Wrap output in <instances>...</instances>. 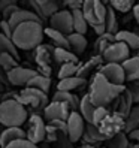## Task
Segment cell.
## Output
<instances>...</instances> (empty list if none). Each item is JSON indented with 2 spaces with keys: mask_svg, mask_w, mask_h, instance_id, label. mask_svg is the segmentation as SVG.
<instances>
[{
  "mask_svg": "<svg viewBox=\"0 0 139 148\" xmlns=\"http://www.w3.org/2000/svg\"><path fill=\"white\" fill-rule=\"evenodd\" d=\"M82 0H66V2L63 3L64 6H67V11H81L82 9Z\"/></svg>",
  "mask_w": 139,
  "mask_h": 148,
  "instance_id": "42",
  "label": "cell"
},
{
  "mask_svg": "<svg viewBox=\"0 0 139 148\" xmlns=\"http://www.w3.org/2000/svg\"><path fill=\"white\" fill-rule=\"evenodd\" d=\"M2 91H3V84L0 82V94H2Z\"/></svg>",
  "mask_w": 139,
  "mask_h": 148,
  "instance_id": "51",
  "label": "cell"
},
{
  "mask_svg": "<svg viewBox=\"0 0 139 148\" xmlns=\"http://www.w3.org/2000/svg\"><path fill=\"white\" fill-rule=\"evenodd\" d=\"M91 29L94 30V33H96L97 36H102V34H105V33H106V30H105V25H103V24H100V25H93Z\"/></svg>",
  "mask_w": 139,
  "mask_h": 148,
  "instance_id": "45",
  "label": "cell"
},
{
  "mask_svg": "<svg viewBox=\"0 0 139 148\" xmlns=\"http://www.w3.org/2000/svg\"><path fill=\"white\" fill-rule=\"evenodd\" d=\"M117 20H118V18H117V15H115V11L108 5L105 23H103L106 33H109V34H117V33H118V21H117Z\"/></svg>",
  "mask_w": 139,
  "mask_h": 148,
  "instance_id": "31",
  "label": "cell"
},
{
  "mask_svg": "<svg viewBox=\"0 0 139 148\" xmlns=\"http://www.w3.org/2000/svg\"><path fill=\"white\" fill-rule=\"evenodd\" d=\"M139 129V106L135 105L130 111V114L126 117L124 120V130L123 132L126 135H129L130 132H133V130Z\"/></svg>",
  "mask_w": 139,
  "mask_h": 148,
  "instance_id": "30",
  "label": "cell"
},
{
  "mask_svg": "<svg viewBox=\"0 0 139 148\" xmlns=\"http://www.w3.org/2000/svg\"><path fill=\"white\" fill-rule=\"evenodd\" d=\"M85 121L81 117V114L78 111H72L66 121V127H67V138L71 142H78L82 139L84 130H85Z\"/></svg>",
  "mask_w": 139,
  "mask_h": 148,
  "instance_id": "11",
  "label": "cell"
},
{
  "mask_svg": "<svg viewBox=\"0 0 139 148\" xmlns=\"http://www.w3.org/2000/svg\"><path fill=\"white\" fill-rule=\"evenodd\" d=\"M138 106H139V105H138Z\"/></svg>",
  "mask_w": 139,
  "mask_h": 148,
  "instance_id": "55",
  "label": "cell"
},
{
  "mask_svg": "<svg viewBox=\"0 0 139 148\" xmlns=\"http://www.w3.org/2000/svg\"><path fill=\"white\" fill-rule=\"evenodd\" d=\"M0 82L8 84V73L3 71V69H0Z\"/></svg>",
  "mask_w": 139,
  "mask_h": 148,
  "instance_id": "48",
  "label": "cell"
},
{
  "mask_svg": "<svg viewBox=\"0 0 139 148\" xmlns=\"http://www.w3.org/2000/svg\"><path fill=\"white\" fill-rule=\"evenodd\" d=\"M54 54V47L48 43H42L34 49V62L40 67V75L49 76L51 75V60Z\"/></svg>",
  "mask_w": 139,
  "mask_h": 148,
  "instance_id": "10",
  "label": "cell"
},
{
  "mask_svg": "<svg viewBox=\"0 0 139 148\" xmlns=\"http://www.w3.org/2000/svg\"><path fill=\"white\" fill-rule=\"evenodd\" d=\"M12 3H14L12 0H0V14H2L6 8L9 6V5H12Z\"/></svg>",
  "mask_w": 139,
  "mask_h": 148,
  "instance_id": "46",
  "label": "cell"
},
{
  "mask_svg": "<svg viewBox=\"0 0 139 148\" xmlns=\"http://www.w3.org/2000/svg\"><path fill=\"white\" fill-rule=\"evenodd\" d=\"M0 33L3 34V36H6V38H9V39H12V29H11V25H9V23L8 21H5V20H2V23H0Z\"/></svg>",
  "mask_w": 139,
  "mask_h": 148,
  "instance_id": "43",
  "label": "cell"
},
{
  "mask_svg": "<svg viewBox=\"0 0 139 148\" xmlns=\"http://www.w3.org/2000/svg\"><path fill=\"white\" fill-rule=\"evenodd\" d=\"M130 145V141H129V136L121 132L118 135H115L114 138H109L105 141V147L103 148H127Z\"/></svg>",
  "mask_w": 139,
  "mask_h": 148,
  "instance_id": "33",
  "label": "cell"
},
{
  "mask_svg": "<svg viewBox=\"0 0 139 148\" xmlns=\"http://www.w3.org/2000/svg\"><path fill=\"white\" fill-rule=\"evenodd\" d=\"M132 14H133V18L136 20V23L139 24V3H136L132 9Z\"/></svg>",
  "mask_w": 139,
  "mask_h": 148,
  "instance_id": "47",
  "label": "cell"
},
{
  "mask_svg": "<svg viewBox=\"0 0 139 148\" xmlns=\"http://www.w3.org/2000/svg\"><path fill=\"white\" fill-rule=\"evenodd\" d=\"M78 148H97V147H93V145H81V147H78Z\"/></svg>",
  "mask_w": 139,
  "mask_h": 148,
  "instance_id": "50",
  "label": "cell"
},
{
  "mask_svg": "<svg viewBox=\"0 0 139 148\" xmlns=\"http://www.w3.org/2000/svg\"><path fill=\"white\" fill-rule=\"evenodd\" d=\"M133 84H135V85H138V87H139V81H136V82H133Z\"/></svg>",
  "mask_w": 139,
  "mask_h": 148,
  "instance_id": "52",
  "label": "cell"
},
{
  "mask_svg": "<svg viewBox=\"0 0 139 148\" xmlns=\"http://www.w3.org/2000/svg\"><path fill=\"white\" fill-rule=\"evenodd\" d=\"M71 108H69L66 103H60V102H53L51 100L48 105L43 109V118H45L48 123L51 121H67L69 115H71Z\"/></svg>",
  "mask_w": 139,
  "mask_h": 148,
  "instance_id": "12",
  "label": "cell"
},
{
  "mask_svg": "<svg viewBox=\"0 0 139 148\" xmlns=\"http://www.w3.org/2000/svg\"><path fill=\"white\" fill-rule=\"evenodd\" d=\"M18 9H20V6L16 5L15 2H14L12 5H9V6H8V8H6V9H5V11H3L2 14H0V15H2V20L8 21V20H9L11 16H12V15H14V14H15L16 11H18Z\"/></svg>",
  "mask_w": 139,
  "mask_h": 148,
  "instance_id": "40",
  "label": "cell"
},
{
  "mask_svg": "<svg viewBox=\"0 0 139 148\" xmlns=\"http://www.w3.org/2000/svg\"><path fill=\"white\" fill-rule=\"evenodd\" d=\"M0 23H2V15H0Z\"/></svg>",
  "mask_w": 139,
  "mask_h": 148,
  "instance_id": "54",
  "label": "cell"
},
{
  "mask_svg": "<svg viewBox=\"0 0 139 148\" xmlns=\"http://www.w3.org/2000/svg\"><path fill=\"white\" fill-rule=\"evenodd\" d=\"M115 40L126 43L129 49H139V34H136L135 32L118 30V33L115 34Z\"/></svg>",
  "mask_w": 139,
  "mask_h": 148,
  "instance_id": "24",
  "label": "cell"
},
{
  "mask_svg": "<svg viewBox=\"0 0 139 148\" xmlns=\"http://www.w3.org/2000/svg\"><path fill=\"white\" fill-rule=\"evenodd\" d=\"M33 6V12L43 21L45 18H51L54 14L60 11V3L54 0H31L29 2Z\"/></svg>",
  "mask_w": 139,
  "mask_h": 148,
  "instance_id": "15",
  "label": "cell"
},
{
  "mask_svg": "<svg viewBox=\"0 0 139 148\" xmlns=\"http://www.w3.org/2000/svg\"><path fill=\"white\" fill-rule=\"evenodd\" d=\"M34 75H38V72L33 71V69L16 66L15 69L8 72V84L15 85V87H23V85L25 87Z\"/></svg>",
  "mask_w": 139,
  "mask_h": 148,
  "instance_id": "14",
  "label": "cell"
},
{
  "mask_svg": "<svg viewBox=\"0 0 139 148\" xmlns=\"http://www.w3.org/2000/svg\"><path fill=\"white\" fill-rule=\"evenodd\" d=\"M49 29H54L60 33L69 34L73 33V20H72V12L67 9H60L57 14H54L49 18Z\"/></svg>",
  "mask_w": 139,
  "mask_h": 148,
  "instance_id": "9",
  "label": "cell"
},
{
  "mask_svg": "<svg viewBox=\"0 0 139 148\" xmlns=\"http://www.w3.org/2000/svg\"><path fill=\"white\" fill-rule=\"evenodd\" d=\"M67 42H69V49L76 56V54H82L84 51L87 49V38L82 36V34H78V33H72L67 36Z\"/></svg>",
  "mask_w": 139,
  "mask_h": 148,
  "instance_id": "22",
  "label": "cell"
},
{
  "mask_svg": "<svg viewBox=\"0 0 139 148\" xmlns=\"http://www.w3.org/2000/svg\"><path fill=\"white\" fill-rule=\"evenodd\" d=\"M126 91V85H114L111 84L103 75L99 72L94 73L91 84H90V90H88V97L91 103L96 108H108L114 103L121 94Z\"/></svg>",
  "mask_w": 139,
  "mask_h": 148,
  "instance_id": "1",
  "label": "cell"
},
{
  "mask_svg": "<svg viewBox=\"0 0 139 148\" xmlns=\"http://www.w3.org/2000/svg\"><path fill=\"white\" fill-rule=\"evenodd\" d=\"M106 8L108 5L100 2V0H84L81 12L88 25L93 27V25H100L105 23Z\"/></svg>",
  "mask_w": 139,
  "mask_h": 148,
  "instance_id": "5",
  "label": "cell"
},
{
  "mask_svg": "<svg viewBox=\"0 0 139 148\" xmlns=\"http://www.w3.org/2000/svg\"><path fill=\"white\" fill-rule=\"evenodd\" d=\"M3 102V99H2V94H0V103H2Z\"/></svg>",
  "mask_w": 139,
  "mask_h": 148,
  "instance_id": "53",
  "label": "cell"
},
{
  "mask_svg": "<svg viewBox=\"0 0 139 148\" xmlns=\"http://www.w3.org/2000/svg\"><path fill=\"white\" fill-rule=\"evenodd\" d=\"M127 148H139V144H135V142H133V144H130Z\"/></svg>",
  "mask_w": 139,
  "mask_h": 148,
  "instance_id": "49",
  "label": "cell"
},
{
  "mask_svg": "<svg viewBox=\"0 0 139 148\" xmlns=\"http://www.w3.org/2000/svg\"><path fill=\"white\" fill-rule=\"evenodd\" d=\"M43 34L51 40V45L54 48H63V49H69V42H67V36L63 33H60L54 29H43Z\"/></svg>",
  "mask_w": 139,
  "mask_h": 148,
  "instance_id": "20",
  "label": "cell"
},
{
  "mask_svg": "<svg viewBox=\"0 0 139 148\" xmlns=\"http://www.w3.org/2000/svg\"><path fill=\"white\" fill-rule=\"evenodd\" d=\"M47 136V124L43 118L38 114H33L27 120V130H25V139L31 144L38 145Z\"/></svg>",
  "mask_w": 139,
  "mask_h": 148,
  "instance_id": "6",
  "label": "cell"
},
{
  "mask_svg": "<svg viewBox=\"0 0 139 148\" xmlns=\"http://www.w3.org/2000/svg\"><path fill=\"white\" fill-rule=\"evenodd\" d=\"M29 120V112L14 97L0 103V124L5 127H21Z\"/></svg>",
  "mask_w": 139,
  "mask_h": 148,
  "instance_id": "3",
  "label": "cell"
},
{
  "mask_svg": "<svg viewBox=\"0 0 139 148\" xmlns=\"http://www.w3.org/2000/svg\"><path fill=\"white\" fill-rule=\"evenodd\" d=\"M72 20H73V33H78V34H82L85 36L87 30H88V23L85 21L84 15L81 11H73L72 12Z\"/></svg>",
  "mask_w": 139,
  "mask_h": 148,
  "instance_id": "32",
  "label": "cell"
},
{
  "mask_svg": "<svg viewBox=\"0 0 139 148\" xmlns=\"http://www.w3.org/2000/svg\"><path fill=\"white\" fill-rule=\"evenodd\" d=\"M99 132L105 139L114 138L115 135L121 133L124 130V118L121 117L118 112H109L108 117L99 124Z\"/></svg>",
  "mask_w": 139,
  "mask_h": 148,
  "instance_id": "7",
  "label": "cell"
},
{
  "mask_svg": "<svg viewBox=\"0 0 139 148\" xmlns=\"http://www.w3.org/2000/svg\"><path fill=\"white\" fill-rule=\"evenodd\" d=\"M127 136H129V141H133L135 144H139V129L133 130V132H130Z\"/></svg>",
  "mask_w": 139,
  "mask_h": 148,
  "instance_id": "44",
  "label": "cell"
},
{
  "mask_svg": "<svg viewBox=\"0 0 139 148\" xmlns=\"http://www.w3.org/2000/svg\"><path fill=\"white\" fill-rule=\"evenodd\" d=\"M103 64V58L99 57V56H93L88 62H85V63H79V69H78V73L76 76H79V78H84V79H87V76L90 75V72L93 71V69H96V67H100Z\"/></svg>",
  "mask_w": 139,
  "mask_h": 148,
  "instance_id": "26",
  "label": "cell"
},
{
  "mask_svg": "<svg viewBox=\"0 0 139 148\" xmlns=\"http://www.w3.org/2000/svg\"><path fill=\"white\" fill-rule=\"evenodd\" d=\"M5 148H38V145L31 144L27 139H20V141H14L9 145H6Z\"/></svg>",
  "mask_w": 139,
  "mask_h": 148,
  "instance_id": "39",
  "label": "cell"
},
{
  "mask_svg": "<svg viewBox=\"0 0 139 148\" xmlns=\"http://www.w3.org/2000/svg\"><path fill=\"white\" fill-rule=\"evenodd\" d=\"M79 97L72 93L67 91H55L53 96V102H60V103H66V105L71 108V111H76L79 108Z\"/></svg>",
  "mask_w": 139,
  "mask_h": 148,
  "instance_id": "21",
  "label": "cell"
},
{
  "mask_svg": "<svg viewBox=\"0 0 139 148\" xmlns=\"http://www.w3.org/2000/svg\"><path fill=\"white\" fill-rule=\"evenodd\" d=\"M82 141H84V145H93V147H96V144L105 142L106 139L102 136V133L99 132V129L96 126L85 124V130H84V135H82Z\"/></svg>",
  "mask_w": 139,
  "mask_h": 148,
  "instance_id": "19",
  "label": "cell"
},
{
  "mask_svg": "<svg viewBox=\"0 0 139 148\" xmlns=\"http://www.w3.org/2000/svg\"><path fill=\"white\" fill-rule=\"evenodd\" d=\"M8 23H9L12 32L18 27V25H21V24H24V23H40V24H43V21H42L33 11H30V9H23V8H20V9L16 11L9 20H8Z\"/></svg>",
  "mask_w": 139,
  "mask_h": 148,
  "instance_id": "16",
  "label": "cell"
},
{
  "mask_svg": "<svg viewBox=\"0 0 139 148\" xmlns=\"http://www.w3.org/2000/svg\"><path fill=\"white\" fill-rule=\"evenodd\" d=\"M16 66H18V60H15L11 54H0V69H3L6 73Z\"/></svg>",
  "mask_w": 139,
  "mask_h": 148,
  "instance_id": "37",
  "label": "cell"
},
{
  "mask_svg": "<svg viewBox=\"0 0 139 148\" xmlns=\"http://www.w3.org/2000/svg\"><path fill=\"white\" fill-rule=\"evenodd\" d=\"M87 79L79 76H72V78H66V79H60L57 84V91H67L71 93L72 90H76L79 87L85 85Z\"/></svg>",
  "mask_w": 139,
  "mask_h": 148,
  "instance_id": "25",
  "label": "cell"
},
{
  "mask_svg": "<svg viewBox=\"0 0 139 148\" xmlns=\"http://www.w3.org/2000/svg\"><path fill=\"white\" fill-rule=\"evenodd\" d=\"M130 57V49L126 43L115 40L111 43L108 49L102 54L103 63H115V64H123L126 60Z\"/></svg>",
  "mask_w": 139,
  "mask_h": 148,
  "instance_id": "8",
  "label": "cell"
},
{
  "mask_svg": "<svg viewBox=\"0 0 139 148\" xmlns=\"http://www.w3.org/2000/svg\"><path fill=\"white\" fill-rule=\"evenodd\" d=\"M114 42H115V34L105 33V34H102V36H97L96 42H94V53H96L94 56L102 57V54L105 53V51L108 49V47Z\"/></svg>",
  "mask_w": 139,
  "mask_h": 148,
  "instance_id": "29",
  "label": "cell"
},
{
  "mask_svg": "<svg viewBox=\"0 0 139 148\" xmlns=\"http://www.w3.org/2000/svg\"><path fill=\"white\" fill-rule=\"evenodd\" d=\"M130 97H132V102L133 105H139V87L135 85V84H130V87H126Z\"/></svg>",
  "mask_w": 139,
  "mask_h": 148,
  "instance_id": "41",
  "label": "cell"
},
{
  "mask_svg": "<svg viewBox=\"0 0 139 148\" xmlns=\"http://www.w3.org/2000/svg\"><path fill=\"white\" fill-rule=\"evenodd\" d=\"M25 87L36 88V90H39V91H43V93L48 94L49 87H51V78H49V76H43V75H40V73L38 72V75H34Z\"/></svg>",
  "mask_w": 139,
  "mask_h": 148,
  "instance_id": "28",
  "label": "cell"
},
{
  "mask_svg": "<svg viewBox=\"0 0 139 148\" xmlns=\"http://www.w3.org/2000/svg\"><path fill=\"white\" fill-rule=\"evenodd\" d=\"M121 66H123L124 73H126V81L132 84L139 81V54L129 57Z\"/></svg>",
  "mask_w": 139,
  "mask_h": 148,
  "instance_id": "18",
  "label": "cell"
},
{
  "mask_svg": "<svg viewBox=\"0 0 139 148\" xmlns=\"http://www.w3.org/2000/svg\"><path fill=\"white\" fill-rule=\"evenodd\" d=\"M25 139V130L23 127H6L2 133H0V147L5 148L14 141H20Z\"/></svg>",
  "mask_w": 139,
  "mask_h": 148,
  "instance_id": "17",
  "label": "cell"
},
{
  "mask_svg": "<svg viewBox=\"0 0 139 148\" xmlns=\"http://www.w3.org/2000/svg\"><path fill=\"white\" fill-rule=\"evenodd\" d=\"M78 69H79V63H69V64L60 66V71H58V79H66V78L76 76Z\"/></svg>",
  "mask_w": 139,
  "mask_h": 148,
  "instance_id": "35",
  "label": "cell"
},
{
  "mask_svg": "<svg viewBox=\"0 0 139 148\" xmlns=\"http://www.w3.org/2000/svg\"><path fill=\"white\" fill-rule=\"evenodd\" d=\"M43 24L40 23H24L18 25L12 33V42L16 49H36L43 40Z\"/></svg>",
  "mask_w": 139,
  "mask_h": 148,
  "instance_id": "2",
  "label": "cell"
},
{
  "mask_svg": "<svg viewBox=\"0 0 139 148\" xmlns=\"http://www.w3.org/2000/svg\"><path fill=\"white\" fill-rule=\"evenodd\" d=\"M53 58L60 66L69 63H78V56H75L71 49H63V48H54Z\"/></svg>",
  "mask_w": 139,
  "mask_h": 148,
  "instance_id": "27",
  "label": "cell"
},
{
  "mask_svg": "<svg viewBox=\"0 0 139 148\" xmlns=\"http://www.w3.org/2000/svg\"><path fill=\"white\" fill-rule=\"evenodd\" d=\"M0 54H11L15 60H18V58H20L18 49L15 48L12 39L3 36L2 33H0Z\"/></svg>",
  "mask_w": 139,
  "mask_h": 148,
  "instance_id": "34",
  "label": "cell"
},
{
  "mask_svg": "<svg viewBox=\"0 0 139 148\" xmlns=\"http://www.w3.org/2000/svg\"><path fill=\"white\" fill-rule=\"evenodd\" d=\"M109 112H111L109 108H102V106H100V108H96V109H94V114H93V121H91V124L96 126V127H99V124L108 117Z\"/></svg>",
  "mask_w": 139,
  "mask_h": 148,
  "instance_id": "38",
  "label": "cell"
},
{
  "mask_svg": "<svg viewBox=\"0 0 139 148\" xmlns=\"http://www.w3.org/2000/svg\"><path fill=\"white\" fill-rule=\"evenodd\" d=\"M79 114L81 117L84 118V121L87 124H91V121H93V114H94V109H96V106L91 103L90 97H88V94H84L81 100H79Z\"/></svg>",
  "mask_w": 139,
  "mask_h": 148,
  "instance_id": "23",
  "label": "cell"
},
{
  "mask_svg": "<svg viewBox=\"0 0 139 148\" xmlns=\"http://www.w3.org/2000/svg\"><path fill=\"white\" fill-rule=\"evenodd\" d=\"M109 6L112 8L114 11H118V12H130L133 9L135 3L132 2V0H111L109 2Z\"/></svg>",
  "mask_w": 139,
  "mask_h": 148,
  "instance_id": "36",
  "label": "cell"
},
{
  "mask_svg": "<svg viewBox=\"0 0 139 148\" xmlns=\"http://www.w3.org/2000/svg\"><path fill=\"white\" fill-rule=\"evenodd\" d=\"M18 103L27 109V106H30L31 109L38 111V109H45V106L49 103L48 100V94L43 93V91H39L36 88H30V87H24V88L18 93L14 97Z\"/></svg>",
  "mask_w": 139,
  "mask_h": 148,
  "instance_id": "4",
  "label": "cell"
},
{
  "mask_svg": "<svg viewBox=\"0 0 139 148\" xmlns=\"http://www.w3.org/2000/svg\"><path fill=\"white\" fill-rule=\"evenodd\" d=\"M99 73L114 85H126V73L121 64L115 63H103L99 67Z\"/></svg>",
  "mask_w": 139,
  "mask_h": 148,
  "instance_id": "13",
  "label": "cell"
}]
</instances>
